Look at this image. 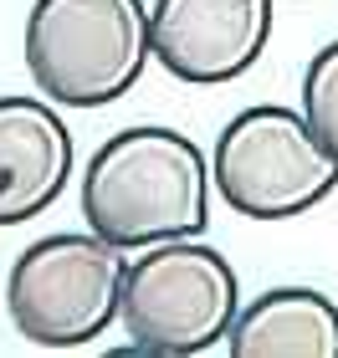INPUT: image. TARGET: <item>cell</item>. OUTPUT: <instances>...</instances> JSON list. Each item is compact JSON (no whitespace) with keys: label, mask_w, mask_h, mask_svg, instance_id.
Wrapping results in <instances>:
<instances>
[{"label":"cell","mask_w":338,"mask_h":358,"mask_svg":"<svg viewBox=\"0 0 338 358\" xmlns=\"http://www.w3.org/2000/svg\"><path fill=\"white\" fill-rule=\"evenodd\" d=\"M211 164L180 128H123L83 169V215L113 246L195 236L211 220Z\"/></svg>","instance_id":"obj_1"},{"label":"cell","mask_w":338,"mask_h":358,"mask_svg":"<svg viewBox=\"0 0 338 358\" xmlns=\"http://www.w3.org/2000/svg\"><path fill=\"white\" fill-rule=\"evenodd\" d=\"M154 57L143 0H36L26 15V72L62 108H103Z\"/></svg>","instance_id":"obj_2"},{"label":"cell","mask_w":338,"mask_h":358,"mask_svg":"<svg viewBox=\"0 0 338 358\" xmlns=\"http://www.w3.org/2000/svg\"><path fill=\"white\" fill-rule=\"evenodd\" d=\"M241 313V282L216 246L190 236L139 246L128 262L118 322L139 353L185 358L216 348Z\"/></svg>","instance_id":"obj_3"},{"label":"cell","mask_w":338,"mask_h":358,"mask_svg":"<svg viewBox=\"0 0 338 358\" xmlns=\"http://www.w3.org/2000/svg\"><path fill=\"white\" fill-rule=\"evenodd\" d=\"M128 256L108 236L62 231L41 236L10 262L6 307L26 343L41 348H83L123 307Z\"/></svg>","instance_id":"obj_4"},{"label":"cell","mask_w":338,"mask_h":358,"mask_svg":"<svg viewBox=\"0 0 338 358\" xmlns=\"http://www.w3.org/2000/svg\"><path fill=\"white\" fill-rule=\"evenodd\" d=\"M220 200L246 220H287L328 200L338 185V154L318 138L308 113L262 103L236 113L211 159Z\"/></svg>","instance_id":"obj_5"},{"label":"cell","mask_w":338,"mask_h":358,"mask_svg":"<svg viewBox=\"0 0 338 358\" xmlns=\"http://www.w3.org/2000/svg\"><path fill=\"white\" fill-rule=\"evenodd\" d=\"M272 36V0H154V62L190 87L231 83L262 57Z\"/></svg>","instance_id":"obj_6"},{"label":"cell","mask_w":338,"mask_h":358,"mask_svg":"<svg viewBox=\"0 0 338 358\" xmlns=\"http://www.w3.org/2000/svg\"><path fill=\"white\" fill-rule=\"evenodd\" d=\"M72 159V134L52 103L0 97V225L41 215L67 189Z\"/></svg>","instance_id":"obj_7"},{"label":"cell","mask_w":338,"mask_h":358,"mask_svg":"<svg viewBox=\"0 0 338 358\" xmlns=\"http://www.w3.org/2000/svg\"><path fill=\"white\" fill-rule=\"evenodd\" d=\"M225 343L236 358H338V307L313 287H272L236 313Z\"/></svg>","instance_id":"obj_8"},{"label":"cell","mask_w":338,"mask_h":358,"mask_svg":"<svg viewBox=\"0 0 338 358\" xmlns=\"http://www.w3.org/2000/svg\"><path fill=\"white\" fill-rule=\"evenodd\" d=\"M302 113L318 128V138L338 154V41H328L302 72Z\"/></svg>","instance_id":"obj_9"}]
</instances>
